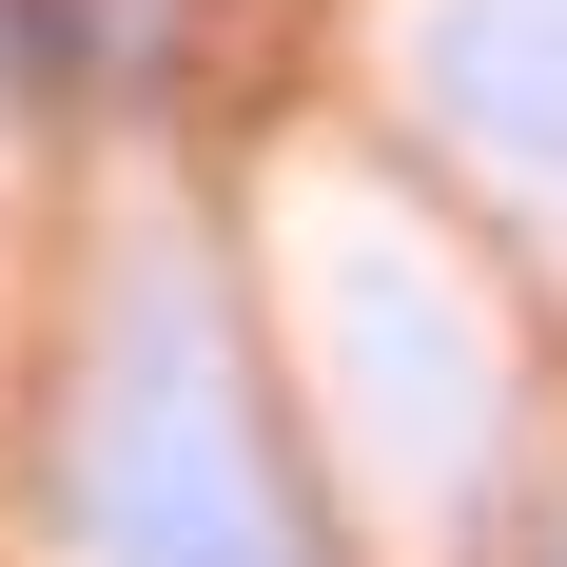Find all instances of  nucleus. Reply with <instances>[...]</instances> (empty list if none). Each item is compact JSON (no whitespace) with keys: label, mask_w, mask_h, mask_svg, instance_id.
I'll return each mask as SVG.
<instances>
[{"label":"nucleus","mask_w":567,"mask_h":567,"mask_svg":"<svg viewBox=\"0 0 567 567\" xmlns=\"http://www.w3.org/2000/svg\"><path fill=\"white\" fill-rule=\"evenodd\" d=\"M40 489H59V548L79 567H313L293 548L275 411H255V372H235L196 255H137V275L99 293Z\"/></svg>","instance_id":"obj_1"},{"label":"nucleus","mask_w":567,"mask_h":567,"mask_svg":"<svg viewBox=\"0 0 567 567\" xmlns=\"http://www.w3.org/2000/svg\"><path fill=\"white\" fill-rule=\"evenodd\" d=\"M411 79H431V117L489 176H528L567 216V0H431L411 20Z\"/></svg>","instance_id":"obj_2"}]
</instances>
